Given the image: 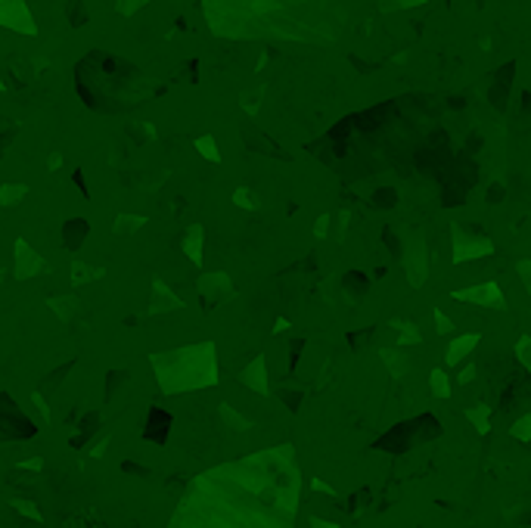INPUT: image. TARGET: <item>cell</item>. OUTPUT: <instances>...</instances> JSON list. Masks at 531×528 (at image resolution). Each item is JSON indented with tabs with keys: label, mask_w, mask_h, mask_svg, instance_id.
I'll return each instance as SVG.
<instances>
[{
	"label": "cell",
	"mask_w": 531,
	"mask_h": 528,
	"mask_svg": "<svg viewBox=\"0 0 531 528\" xmlns=\"http://www.w3.org/2000/svg\"><path fill=\"white\" fill-rule=\"evenodd\" d=\"M25 196H28V187H25V183H3V187H0V205H3V209H13V205H19Z\"/></svg>",
	"instance_id": "cell-14"
},
{
	"label": "cell",
	"mask_w": 531,
	"mask_h": 528,
	"mask_svg": "<svg viewBox=\"0 0 531 528\" xmlns=\"http://www.w3.org/2000/svg\"><path fill=\"white\" fill-rule=\"evenodd\" d=\"M106 447H109V438H106V435H103V438L96 441L94 447H90V457H103V454H106Z\"/></svg>",
	"instance_id": "cell-38"
},
{
	"label": "cell",
	"mask_w": 531,
	"mask_h": 528,
	"mask_svg": "<svg viewBox=\"0 0 531 528\" xmlns=\"http://www.w3.org/2000/svg\"><path fill=\"white\" fill-rule=\"evenodd\" d=\"M19 469H28V473H40V469H44V460H40V457H31V460H22V463H19Z\"/></svg>",
	"instance_id": "cell-35"
},
{
	"label": "cell",
	"mask_w": 531,
	"mask_h": 528,
	"mask_svg": "<svg viewBox=\"0 0 531 528\" xmlns=\"http://www.w3.org/2000/svg\"><path fill=\"white\" fill-rule=\"evenodd\" d=\"M491 252H494V243L488 237H482L478 230H469L466 224L454 227V261L457 264L472 261V258H484Z\"/></svg>",
	"instance_id": "cell-4"
},
{
	"label": "cell",
	"mask_w": 531,
	"mask_h": 528,
	"mask_svg": "<svg viewBox=\"0 0 531 528\" xmlns=\"http://www.w3.org/2000/svg\"><path fill=\"white\" fill-rule=\"evenodd\" d=\"M155 376H159L165 392H183V388H202L218 382V364H215V345H193L177 348L171 354H155L153 358Z\"/></svg>",
	"instance_id": "cell-3"
},
{
	"label": "cell",
	"mask_w": 531,
	"mask_h": 528,
	"mask_svg": "<svg viewBox=\"0 0 531 528\" xmlns=\"http://www.w3.org/2000/svg\"><path fill=\"white\" fill-rule=\"evenodd\" d=\"M261 100H264V88H249L239 94V106L246 116H258V109H261Z\"/></svg>",
	"instance_id": "cell-17"
},
{
	"label": "cell",
	"mask_w": 531,
	"mask_h": 528,
	"mask_svg": "<svg viewBox=\"0 0 531 528\" xmlns=\"http://www.w3.org/2000/svg\"><path fill=\"white\" fill-rule=\"evenodd\" d=\"M516 271H519V280L528 286V280H531V261H528V258H522V261L516 264Z\"/></svg>",
	"instance_id": "cell-33"
},
{
	"label": "cell",
	"mask_w": 531,
	"mask_h": 528,
	"mask_svg": "<svg viewBox=\"0 0 531 528\" xmlns=\"http://www.w3.org/2000/svg\"><path fill=\"white\" fill-rule=\"evenodd\" d=\"M13 503V510L16 513H22L25 519H34V522H44V516H40V510L34 507V503H28V501H22V497H16V501H10Z\"/></svg>",
	"instance_id": "cell-28"
},
{
	"label": "cell",
	"mask_w": 531,
	"mask_h": 528,
	"mask_svg": "<svg viewBox=\"0 0 531 528\" xmlns=\"http://www.w3.org/2000/svg\"><path fill=\"white\" fill-rule=\"evenodd\" d=\"M7 90V81H3V66H0V94Z\"/></svg>",
	"instance_id": "cell-42"
},
{
	"label": "cell",
	"mask_w": 531,
	"mask_h": 528,
	"mask_svg": "<svg viewBox=\"0 0 531 528\" xmlns=\"http://www.w3.org/2000/svg\"><path fill=\"white\" fill-rule=\"evenodd\" d=\"M429 386L435 392V398H451V382H448V373L444 370H432Z\"/></svg>",
	"instance_id": "cell-23"
},
{
	"label": "cell",
	"mask_w": 531,
	"mask_h": 528,
	"mask_svg": "<svg viewBox=\"0 0 531 528\" xmlns=\"http://www.w3.org/2000/svg\"><path fill=\"white\" fill-rule=\"evenodd\" d=\"M476 345H478V336H476V332H466V336L454 339L451 348H448V358H444V360H448V367H457L460 360H463Z\"/></svg>",
	"instance_id": "cell-12"
},
{
	"label": "cell",
	"mask_w": 531,
	"mask_h": 528,
	"mask_svg": "<svg viewBox=\"0 0 531 528\" xmlns=\"http://www.w3.org/2000/svg\"><path fill=\"white\" fill-rule=\"evenodd\" d=\"M510 435L516 441H522V445H528V441H531V417H519L516 426L510 429Z\"/></svg>",
	"instance_id": "cell-26"
},
{
	"label": "cell",
	"mask_w": 531,
	"mask_h": 528,
	"mask_svg": "<svg viewBox=\"0 0 531 528\" xmlns=\"http://www.w3.org/2000/svg\"><path fill=\"white\" fill-rule=\"evenodd\" d=\"M146 3L149 0H115V10H118L121 16H134V13H140Z\"/></svg>",
	"instance_id": "cell-30"
},
{
	"label": "cell",
	"mask_w": 531,
	"mask_h": 528,
	"mask_svg": "<svg viewBox=\"0 0 531 528\" xmlns=\"http://www.w3.org/2000/svg\"><path fill=\"white\" fill-rule=\"evenodd\" d=\"M391 326L401 332V339H398L401 345H419V332H417V326H413L411 320H407V324H404V320H391Z\"/></svg>",
	"instance_id": "cell-22"
},
{
	"label": "cell",
	"mask_w": 531,
	"mask_h": 528,
	"mask_svg": "<svg viewBox=\"0 0 531 528\" xmlns=\"http://www.w3.org/2000/svg\"><path fill=\"white\" fill-rule=\"evenodd\" d=\"M196 153H199L202 159H209L211 165H218V162H221V149H218V140H215L211 134L196 137Z\"/></svg>",
	"instance_id": "cell-16"
},
{
	"label": "cell",
	"mask_w": 531,
	"mask_h": 528,
	"mask_svg": "<svg viewBox=\"0 0 531 528\" xmlns=\"http://www.w3.org/2000/svg\"><path fill=\"white\" fill-rule=\"evenodd\" d=\"M50 308H53L56 314H60L62 320H68L72 317V311H78V302H75V298H50Z\"/></svg>",
	"instance_id": "cell-24"
},
{
	"label": "cell",
	"mask_w": 531,
	"mask_h": 528,
	"mask_svg": "<svg viewBox=\"0 0 531 528\" xmlns=\"http://www.w3.org/2000/svg\"><path fill=\"white\" fill-rule=\"evenodd\" d=\"M330 221H333V215H320L317 217V224H314V237H326V233H330Z\"/></svg>",
	"instance_id": "cell-32"
},
{
	"label": "cell",
	"mask_w": 531,
	"mask_h": 528,
	"mask_svg": "<svg viewBox=\"0 0 531 528\" xmlns=\"http://www.w3.org/2000/svg\"><path fill=\"white\" fill-rule=\"evenodd\" d=\"M383 360H385V367L391 370V376H401V373L407 370V358H404V352H398V348H385Z\"/></svg>",
	"instance_id": "cell-20"
},
{
	"label": "cell",
	"mask_w": 531,
	"mask_h": 528,
	"mask_svg": "<svg viewBox=\"0 0 531 528\" xmlns=\"http://www.w3.org/2000/svg\"><path fill=\"white\" fill-rule=\"evenodd\" d=\"M242 386H249L252 392H258V395H268V360L258 354L255 360H252L246 370H242Z\"/></svg>",
	"instance_id": "cell-11"
},
{
	"label": "cell",
	"mask_w": 531,
	"mask_h": 528,
	"mask_svg": "<svg viewBox=\"0 0 531 528\" xmlns=\"http://www.w3.org/2000/svg\"><path fill=\"white\" fill-rule=\"evenodd\" d=\"M62 168V153H50L47 156V171H60Z\"/></svg>",
	"instance_id": "cell-37"
},
{
	"label": "cell",
	"mask_w": 531,
	"mask_h": 528,
	"mask_svg": "<svg viewBox=\"0 0 531 528\" xmlns=\"http://www.w3.org/2000/svg\"><path fill=\"white\" fill-rule=\"evenodd\" d=\"M311 528H339V525L330 519H320V516H311Z\"/></svg>",
	"instance_id": "cell-40"
},
{
	"label": "cell",
	"mask_w": 531,
	"mask_h": 528,
	"mask_svg": "<svg viewBox=\"0 0 531 528\" xmlns=\"http://www.w3.org/2000/svg\"><path fill=\"white\" fill-rule=\"evenodd\" d=\"M233 205H239V209H246V211H255L258 209L255 190H252V187H236L233 190Z\"/></svg>",
	"instance_id": "cell-21"
},
{
	"label": "cell",
	"mask_w": 531,
	"mask_h": 528,
	"mask_svg": "<svg viewBox=\"0 0 531 528\" xmlns=\"http://www.w3.org/2000/svg\"><path fill=\"white\" fill-rule=\"evenodd\" d=\"M426 246H423V237H413L411 243H407V258H404V267H407V274H411V283L419 286L426 280Z\"/></svg>",
	"instance_id": "cell-7"
},
{
	"label": "cell",
	"mask_w": 531,
	"mask_h": 528,
	"mask_svg": "<svg viewBox=\"0 0 531 528\" xmlns=\"http://www.w3.org/2000/svg\"><path fill=\"white\" fill-rule=\"evenodd\" d=\"M466 420L484 435L491 429V410H488V407H469V410H466Z\"/></svg>",
	"instance_id": "cell-18"
},
{
	"label": "cell",
	"mask_w": 531,
	"mask_h": 528,
	"mask_svg": "<svg viewBox=\"0 0 531 528\" xmlns=\"http://www.w3.org/2000/svg\"><path fill=\"white\" fill-rule=\"evenodd\" d=\"M202 239H205V230H202V224H193L187 233H183V252L193 264H202Z\"/></svg>",
	"instance_id": "cell-13"
},
{
	"label": "cell",
	"mask_w": 531,
	"mask_h": 528,
	"mask_svg": "<svg viewBox=\"0 0 531 528\" xmlns=\"http://www.w3.org/2000/svg\"><path fill=\"white\" fill-rule=\"evenodd\" d=\"M298 475L292 447L199 475L171 528H292Z\"/></svg>",
	"instance_id": "cell-1"
},
{
	"label": "cell",
	"mask_w": 531,
	"mask_h": 528,
	"mask_svg": "<svg viewBox=\"0 0 531 528\" xmlns=\"http://www.w3.org/2000/svg\"><path fill=\"white\" fill-rule=\"evenodd\" d=\"M457 380L460 382H463V386H466V382H472V380H476V367H463V370H460V376H457Z\"/></svg>",
	"instance_id": "cell-39"
},
{
	"label": "cell",
	"mask_w": 531,
	"mask_h": 528,
	"mask_svg": "<svg viewBox=\"0 0 531 528\" xmlns=\"http://www.w3.org/2000/svg\"><path fill=\"white\" fill-rule=\"evenodd\" d=\"M34 407H38V410H40V420H44V423H50V407H47V401H44V395H34Z\"/></svg>",
	"instance_id": "cell-34"
},
{
	"label": "cell",
	"mask_w": 531,
	"mask_h": 528,
	"mask_svg": "<svg viewBox=\"0 0 531 528\" xmlns=\"http://www.w3.org/2000/svg\"><path fill=\"white\" fill-rule=\"evenodd\" d=\"M528 348H531V339L528 336H519V342H516V358H519V364L528 370L531 367V354H528Z\"/></svg>",
	"instance_id": "cell-31"
},
{
	"label": "cell",
	"mask_w": 531,
	"mask_h": 528,
	"mask_svg": "<svg viewBox=\"0 0 531 528\" xmlns=\"http://www.w3.org/2000/svg\"><path fill=\"white\" fill-rule=\"evenodd\" d=\"M199 295L205 298V308H215L233 295V280L227 274H205L199 280Z\"/></svg>",
	"instance_id": "cell-5"
},
{
	"label": "cell",
	"mask_w": 531,
	"mask_h": 528,
	"mask_svg": "<svg viewBox=\"0 0 531 528\" xmlns=\"http://www.w3.org/2000/svg\"><path fill=\"white\" fill-rule=\"evenodd\" d=\"M78 233L88 237V221H72L66 227V246H68V249H78Z\"/></svg>",
	"instance_id": "cell-27"
},
{
	"label": "cell",
	"mask_w": 531,
	"mask_h": 528,
	"mask_svg": "<svg viewBox=\"0 0 531 528\" xmlns=\"http://www.w3.org/2000/svg\"><path fill=\"white\" fill-rule=\"evenodd\" d=\"M0 25L13 28V31H22V34H34V31H38L22 0H0Z\"/></svg>",
	"instance_id": "cell-6"
},
{
	"label": "cell",
	"mask_w": 531,
	"mask_h": 528,
	"mask_svg": "<svg viewBox=\"0 0 531 528\" xmlns=\"http://www.w3.org/2000/svg\"><path fill=\"white\" fill-rule=\"evenodd\" d=\"M177 308H183V302L168 289V283H165V280H155V283H153V302H149V311H153V314H165V311H177Z\"/></svg>",
	"instance_id": "cell-10"
},
{
	"label": "cell",
	"mask_w": 531,
	"mask_h": 528,
	"mask_svg": "<svg viewBox=\"0 0 531 528\" xmlns=\"http://www.w3.org/2000/svg\"><path fill=\"white\" fill-rule=\"evenodd\" d=\"M221 417L230 423V429H236V432H246V429H249V420H242L236 410H230V404H221Z\"/></svg>",
	"instance_id": "cell-29"
},
{
	"label": "cell",
	"mask_w": 531,
	"mask_h": 528,
	"mask_svg": "<svg viewBox=\"0 0 531 528\" xmlns=\"http://www.w3.org/2000/svg\"><path fill=\"white\" fill-rule=\"evenodd\" d=\"M283 330H289V320H276V326H274V332H283Z\"/></svg>",
	"instance_id": "cell-41"
},
{
	"label": "cell",
	"mask_w": 531,
	"mask_h": 528,
	"mask_svg": "<svg viewBox=\"0 0 531 528\" xmlns=\"http://www.w3.org/2000/svg\"><path fill=\"white\" fill-rule=\"evenodd\" d=\"M38 271H44V261H40V255L28 249L25 239H16V267H13L16 280H28V277H34Z\"/></svg>",
	"instance_id": "cell-8"
},
{
	"label": "cell",
	"mask_w": 531,
	"mask_h": 528,
	"mask_svg": "<svg viewBox=\"0 0 531 528\" xmlns=\"http://www.w3.org/2000/svg\"><path fill=\"white\" fill-rule=\"evenodd\" d=\"M143 224H146V217H143V215H118V217H115L112 230L115 233H137Z\"/></svg>",
	"instance_id": "cell-19"
},
{
	"label": "cell",
	"mask_w": 531,
	"mask_h": 528,
	"mask_svg": "<svg viewBox=\"0 0 531 528\" xmlns=\"http://www.w3.org/2000/svg\"><path fill=\"white\" fill-rule=\"evenodd\" d=\"M103 267H94V264H81V261H72V283L81 286V283H94V280L103 277Z\"/></svg>",
	"instance_id": "cell-15"
},
{
	"label": "cell",
	"mask_w": 531,
	"mask_h": 528,
	"mask_svg": "<svg viewBox=\"0 0 531 528\" xmlns=\"http://www.w3.org/2000/svg\"><path fill=\"white\" fill-rule=\"evenodd\" d=\"M426 0H379V13H398L407 7H423Z\"/></svg>",
	"instance_id": "cell-25"
},
{
	"label": "cell",
	"mask_w": 531,
	"mask_h": 528,
	"mask_svg": "<svg viewBox=\"0 0 531 528\" xmlns=\"http://www.w3.org/2000/svg\"><path fill=\"white\" fill-rule=\"evenodd\" d=\"M354 7L361 0H205L202 13L218 38L333 47Z\"/></svg>",
	"instance_id": "cell-2"
},
{
	"label": "cell",
	"mask_w": 531,
	"mask_h": 528,
	"mask_svg": "<svg viewBox=\"0 0 531 528\" xmlns=\"http://www.w3.org/2000/svg\"><path fill=\"white\" fill-rule=\"evenodd\" d=\"M454 298H460V302H472V305H488V308H500V305H504V298H500L497 283L469 286V289L454 292Z\"/></svg>",
	"instance_id": "cell-9"
},
{
	"label": "cell",
	"mask_w": 531,
	"mask_h": 528,
	"mask_svg": "<svg viewBox=\"0 0 531 528\" xmlns=\"http://www.w3.org/2000/svg\"><path fill=\"white\" fill-rule=\"evenodd\" d=\"M435 324H438V332H451V330H454V324H451L448 317H444V314L438 311V308H435Z\"/></svg>",
	"instance_id": "cell-36"
}]
</instances>
